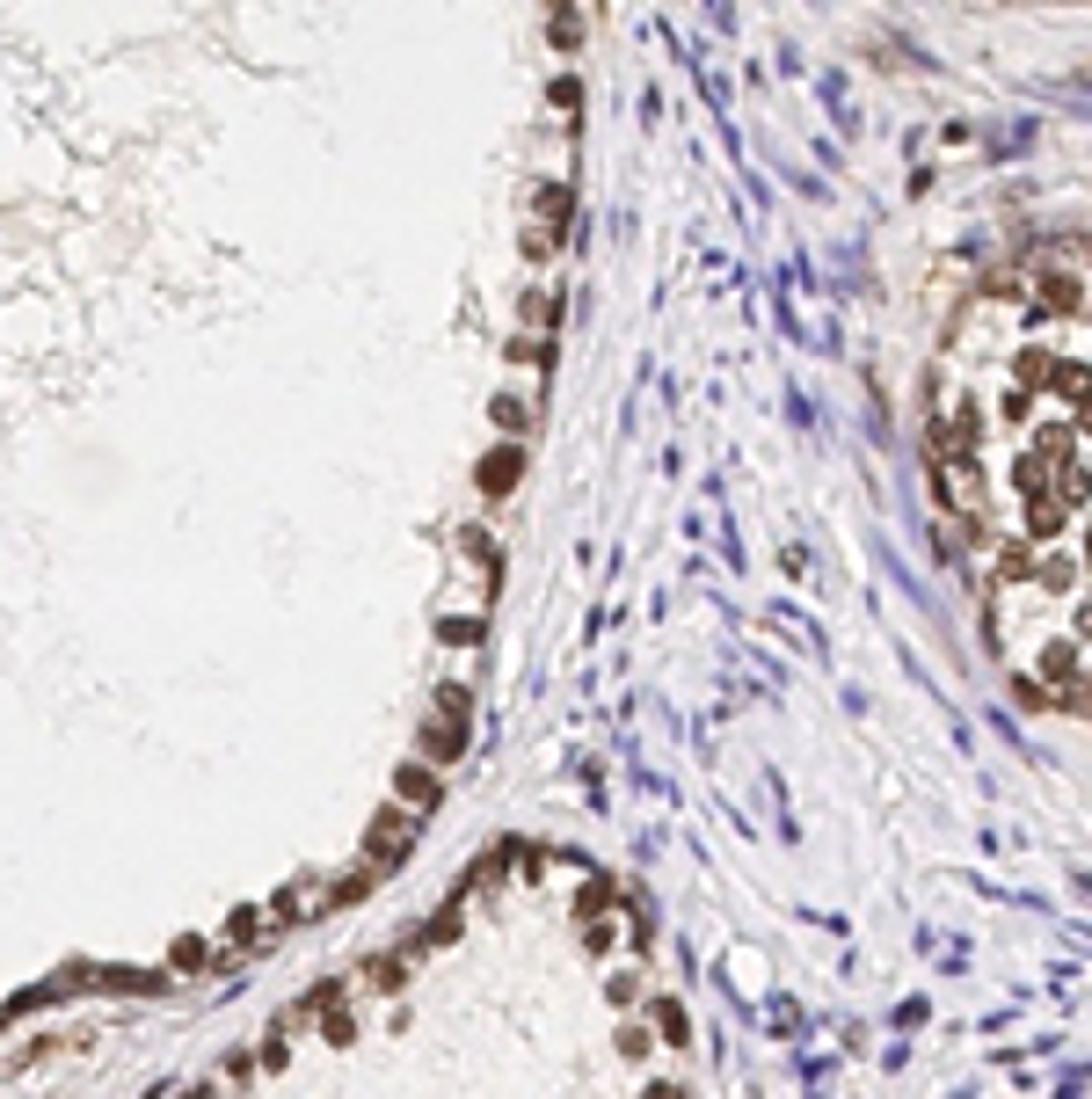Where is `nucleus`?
<instances>
[{
  "label": "nucleus",
  "mask_w": 1092,
  "mask_h": 1099,
  "mask_svg": "<svg viewBox=\"0 0 1092 1099\" xmlns=\"http://www.w3.org/2000/svg\"><path fill=\"white\" fill-rule=\"evenodd\" d=\"M510 357H517V364H532V371H546V343H540V335H517V343H510Z\"/></svg>",
  "instance_id": "4468645a"
},
{
  "label": "nucleus",
  "mask_w": 1092,
  "mask_h": 1099,
  "mask_svg": "<svg viewBox=\"0 0 1092 1099\" xmlns=\"http://www.w3.org/2000/svg\"><path fill=\"white\" fill-rule=\"evenodd\" d=\"M532 212H540V226H561V219H568V190H561V182H540Z\"/></svg>",
  "instance_id": "9d476101"
},
{
  "label": "nucleus",
  "mask_w": 1092,
  "mask_h": 1099,
  "mask_svg": "<svg viewBox=\"0 0 1092 1099\" xmlns=\"http://www.w3.org/2000/svg\"><path fill=\"white\" fill-rule=\"evenodd\" d=\"M394 801H401L409 815H430L437 801H444V772H437V765H422V757H409V765L394 772Z\"/></svg>",
  "instance_id": "f03ea898"
},
{
  "label": "nucleus",
  "mask_w": 1092,
  "mask_h": 1099,
  "mask_svg": "<svg viewBox=\"0 0 1092 1099\" xmlns=\"http://www.w3.org/2000/svg\"><path fill=\"white\" fill-rule=\"evenodd\" d=\"M263 925H270V910H233V918H226V946H248Z\"/></svg>",
  "instance_id": "f8f14e48"
},
{
  "label": "nucleus",
  "mask_w": 1092,
  "mask_h": 1099,
  "mask_svg": "<svg viewBox=\"0 0 1092 1099\" xmlns=\"http://www.w3.org/2000/svg\"><path fill=\"white\" fill-rule=\"evenodd\" d=\"M525 255H532V263H546V255H553V226H532V233H525Z\"/></svg>",
  "instance_id": "dca6fc26"
},
{
  "label": "nucleus",
  "mask_w": 1092,
  "mask_h": 1099,
  "mask_svg": "<svg viewBox=\"0 0 1092 1099\" xmlns=\"http://www.w3.org/2000/svg\"><path fill=\"white\" fill-rule=\"evenodd\" d=\"M444 641H481V619H444Z\"/></svg>",
  "instance_id": "6ab92c4d"
},
{
  "label": "nucleus",
  "mask_w": 1092,
  "mask_h": 1099,
  "mask_svg": "<svg viewBox=\"0 0 1092 1099\" xmlns=\"http://www.w3.org/2000/svg\"><path fill=\"white\" fill-rule=\"evenodd\" d=\"M372 888H379V867H372V860H364V867H350V873H336V881H328V888H321V896H328V903H364V896H372Z\"/></svg>",
  "instance_id": "39448f33"
},
{
  "label": "nucleus",
  "mask_w": 1092,
  "mask_h": 1099,
  "mask_svg": "<svg viewBox=\"0 0 1092 1099\" xmlns=\"http://www.w3.org/2000/svg\"><path fill=\"white\" fill-rule=\"evenodd\" d=\"M656 1027H663V1041H684V1012L677 1004H656Z\"/></svg>",
  "instance_id": "2eb2a0df"
},
{
  "label": "nucleus",
  "mask_w": 1092,
  "mask_h": 1099,
  "mask_svg": "<svg viewBox=\"0 0 1092 1099\" xmlns=\"http://www.w3.org/2000/svg\"><path fill=\"white\" fill-rule=\"evenodd\" d=\"M517 474H525V452H517V444H495V452L481 459V495L503 502V495L517 488Z\"/></svg>",
  "instance_id": "20e7f679"
},
{
  "label": "nucleus",
  "mask_w": 1092,
  "mask_h": 1099,
  "mask_svg": "<svg viewBox=\"0 0 1092 1099\" xmlns=\"http://www.w3.org/2000/svg\"><path fill=\"white\" fill-rule=\"evenodd\" d=\"M168 961H175V976H197V968H205L212 954H205V939H175V954H168Z\"/></svg>",
  "instance_id": "ddd939ff"
},
{
  "label": "nucleus",
  "mask_w": 1092,
  "mask_h": 1099,
  "mask_svg": "<svg viewBox=\"0 0 1092 1099\" xmlns=\"http://www.w3.org/2000/svg\"><path fill=\"white\" fill-rule=\"evenodd\" d=\"M517 321H525L532 335H546L553 321H561V299H553V291H525V299H517Z\"/></svg>",
  "instance_id": "6e6552de"
},
{
  "label": "nucleus",
  "mask_w": 1092,
  "mask_h": 1099,
  "mask_svg": "<svg viewBox=\"0 0 1092 1099\" xmlns=\"http://www.w3.org/2000/svg\"><path fill=\"white\" fill-rule=\"evenodd\" d=\"M409 845H416V815L401 808V801H394V808H379V815H372V830H364V860L386 873L394 860H409Z\"/></svg>",
  "instance_id": "f257e3e1"
},
{
  "label": "nucleus",
  "mask_w": 1092,
  "mask_h": 1099,
  "mask_svg": "<svg viewBox=\"0 0 1092 1099\" xmlns=\"http://www.w3.org/2000/svg\"><path fill=\"white\" fill-rule=\"evenodd\" d=\"M437 946H459V903H444V910H437V918H430V925H422V933H416V946H409V954H437Z\"/></svg>",
  "instance_id": "423d86ee"
},
{
  "label": "nucleus",
  "mask_w": 1092,
  "mask_h": 1099,
  "mask_svg": "<svg viewBox=\"0 0 1092 1099\" xmlns=\"http://www.w3.org/2000/svg\"><path fill=\"white\" fill-rule=\"evenodd\" d=\"M364 983H372V991H386V998H394L401 983H409V954H372V961H364Z\"/></svg>",
  "instance_id": "0eeeda50"
},
{
  "label": "nucleus",
  "mask_w": 1092,
  "mask_h": 1099,
  "mask_svg": "<svg viewBox=\"0 0 1092 1099\" xmlns=\"http://www.w3.org/2000/svg\"><path fill=\"white\" fill-rule=\"evenodd\" d=\"M263 1064H270V1070H285V1064H291V1041H285V1034H270V1049H263Z\"/></svg>",
  "instance_id": "a211bd4d"
},
{
  "label": "nucleus",
  "mask_w": 1092,
  "mask_h": 1099,
  "mask_svg": "<svg viewBox=\"0 0 1092 1099\" xmlns=\"http://www.w3.org/2000/svg\"><path fill=\"white\" fill-rule=\"evenodd\" d=\"M321 1034H328V1041H350V1034H357V1027H350V1012H343V1004H336V1012H328V1019H321Z\"/></svg>",
  "instance_id": "f3484780"
},
{
  "label": "nucleus",
  "mask_w": 1092,
  "mask_h": 1099,
  "mask_svg": "<svg viewBox=\"0 0 1092 1099\" xmlns=\"http://www.w3.org/2000/svg\"><path fill=\"white\" fill-rule=\"evenodd\" d=\"M459 553H467V561H474V575L495 590V568H503V561H495V539H488V532H459Z\"/></svg>",
  "instance_id": "1a4fd4ad"
},
{
  "label": "nucleus",
  "mask_w": 1092,
  "mask_h": 1099,
  "mask_svg": "<svg viewBox=\"0 0 1092 1099\" xmlns=\"http://www.w3.org/2000/svg\"><path fill=\"white\" fill-rule=\"evenodd\" d=\"M495 430H503V437H525V430H532V401H510V394H503V401H495Z\"/></svg>",
  "instance_id": "9b49d317"
},
{
  "label": "nucleus",
  "mask_w": 1092,
  "mask_h": 1099,
  "mask_svg": "<svg viewBox=\"0 0 1092 1099\" xmlns=\"http://www.w3.org/2000/svg\"><path fill=\"white\" fill-rule=\"evenodd\" d=\"M459 750H467V721L459 714H437L416 729V757L422 765H459Z\"/></svg>",
  "instance_id": "7ed1b4c3"
}]
</instances>
